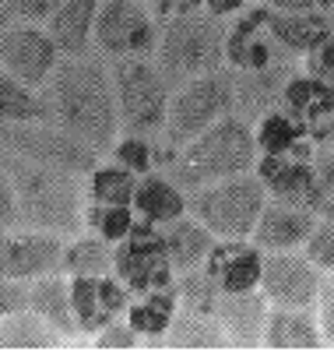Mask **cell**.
Listing matches in <instances>:
<instances>
[{"label": "cell", "instance_id": "cell-9", "mask_svg": "<svg viewBox=\"0 0 334 352\" xmlns=\"http://www.w3.org/2000/svg\"><path fill=\"white\" fill-rule=\"evenodd\" d=\"M159 28L151 21L141 0H99L92 50L106 60H127V56L155 53Z\"/></svg>", "mask_w": 334, "mask_h": 352}, {"label": "cell", "instance_id": "cell-41", "mask_svg": "<svg viewBox=\"0 0 334 352\" xmlns=\"http://www.w3.org/2000/svg\"><path fill=\"white\" fill-rule=\"evenodd\" d=\"M317 317H320V328H324L327 345H334V285H327V282H324L320 300H317Z\"/></svg>", "mask_w": 334, "mask_h": 352}, {"label": "cell", "instance_id": "cell-43", "mask_svg": "<svg viewBox=\"0 0 334 352\" xmlns=\"http://www.w3.org/2000/svg\"><path fill=\"white\" fill-rule=\"evenodd\" d=\"M201 4L215 18H232V14H239L243 8H247V0H201Z\"/></svg>", "mask_w": 334, "mask_h": 352}, {"label": "cell", "instance_id": "cell-35", "mask_svg": "<svg viewBox=\"0 0 334 352\" xmlns=\"http://www.w3.org/2000/svg\"><path fill=\"white\" fill-rule=\"evenodd\" d=\"M109 155H113V162L127 166V169L137 173V176L151 173V166H155V152H151V141L141 138V134H120Z\"/></svg>", "mask_w": 334, "mask_h": 352}, {"label": "cell", "instance_id": "cell-8", "mask_svg": "<svg viewBox=\"0 0 334 352\" xmlns=\"http://www.w3.org/2000/svg\"><path fill=\"white\" fill-rule=\"evenodd\" d=\"M0 152L21 155L39 166L71 169L78 176H92V169L102 162V152H96L81 138L67 134L64 127H56L53 120H36V124H4L0 120Z\"/></svg>", "mask_w": 334, "mask_h": 352}, {"label": "cell", "instance_id": "cell-2", "mask_svg": "<svg viewBox=\"0 0 334 352\" xmlns=\"http://www.w3.org/2000/svg\"><path fill=\"white\" fill-rule=\"evenodd\" d=\"M18 194V208H21V226L25 229H43L56 232V236H78L85 229V176L71 169H56V166H39L28 162L21 155L0 152Z\"/></svg>", "mask_w": 334, "mask_h": 352}, {"label": "cell", "instance_id": "cell-7", "mask_svg": "<svg viewBox=\"0 0 334 352\" xmlns=\"http://www.w3.org/2000/svg\"><path fill=\"white\" fill-rule=\"evenodd\" d=\"M236 113V74L232 71H211L201 78H190L176 85L169 96V116H166V141L172 148H183L187 141L215 127L222 116Z\"/></svg>", "mask_w": 334, "mask_h": 352}, {"label": "cell", "instance_id": "cell-12", "mask_svg": "<svg viewBox=\"0 0 334 352\" xmlns=\"http://www.w3.org/2000/svg\"><path fill=\"white\" fill-rule=\"evenodd\" d=\"M67 236L43 229H4L0 232V278L36 282L43 275H53L64 268Z\"/></svg>", "mask_w": 334, "mask_h": 352}, {"label": "cell", "instance_id": "cell-11", "mask_svg": "<svg viewBox=\"0 0 334 352\" xmlns=\"http://www.w3.org/2000/svg\"><path fill=\"white\" fill-rule=\"evenodd\" d=\"M64 60V53L56 50L53 36L46 32V25L39 21H14L0 28V67L21 78L25 85H32L43 92V85L56 71V64Z\"/></svg>", "mask_w": 334, "mask_h": 352}, {"label": "cell", "instance_id": "cell-36", "mask_svg": "<svg viewBox=\"0 0 334 352\" xmlns=\"http://www.w3.org/2000/svg\"><path fill=\"white\" fill-rule=\"evenodd\" d=\"M302 254H307L320 272H334V219H320L310 232V240L302 243Z\"/></svg>", "mask_w": 334, "mask_h": 352}, {"label": "cell", "instance_id": "cell-37", "mask_svg": "<svg viewBox=\"0 0 334 352\" xmlns=\"http://www.w3.org/2000/svg\"><path fill=\"white\" fill-rule=\"evenodd\" d=\"M92 345L96 349H116V352H131V349H137L141 345V335L127 324H120V320H113V324H106L102 331H96V338H92Z\"/></svg>", "mask_w": 334, "mask_h": 352}, {"label": "cell", "instance_id": "cell-30", "mask_svg": "<svg viewBox=\"0 0 334 352\" xmlns=\"http://www.w3.org/2000/svg\"><path fill=\"white\" fill-rule=\"evenodd\" d=\"M113 257H116V243H109L99 232H78L67 240L64 250V272L67 275H109L113 272Z\"/></svg>", "mask_w": 334, "mask_h": 352}, {"label": "cell", "instance_id": "cell-28", "mask_svg": "<svg viewBox=\"0 0 334 352\" xmlns=\"http://www.w3.org/2000/svg\"><path fill=\"white\" fill-rule=\"evenodd\" d=\"M60 345H64V338L32 310H18L0 320V349L8 352H46Z\"/></svg>", "mask_w": 334, "mask_h": 352}, {"label": "cell", "instance_id": "cell-1", "mask_svg": "<svg viewBox=\"0 0 334 352\" xmlns=\"http://www.w3.org/2000/svg\"><path fill=\"white\" fill-rule=\"evenodd\" d=\"M49 106V120L67 134L109 155L120 138V109H116V81L106 67L102 53L64 56L43 85Z\"/></svg>", "mask_w": 334, "mask_h": 352}, {"label": "cell", "instance_id": "cell-38", "mask_svg": "<svg viewBox=\"0 0 334 352\" xmlns=\"http://www.w3.org/2000/svg\"><path fill=\"white\" fill-rule=\"evenodd\" d=\"M21 226V208H18V194H14V180L0 159V232L4 229H18Z\"/></svg>", "mask_w": 334, "mask_h": 352}, {"label": "cell", "instance_id": "cell-22", "mask_svg": "<svg viewBox=\"0 0 334 352\" xmlns=\"http://www.w3.org/2000/svg\"><path fill=\"white\" fill-rule=\"evenodd\" d=\"M267 349H324V328L313 310H296V307H271L267 328H264Z\"/></svg>", "mask_w": 334, "mask_h": 352}, {"label": "cell", "instance_id": "cell-31", "mask_svg": "<svg viewBox=\"0 0 334 352\" xmlns=\"http://www.w3.org/2000/svg\"><path fill=\"white\" fill-rule=\"evenodd\" d=\"M137 190V173H131L120 162H99L88 176V197L92 204H134Z\"/></svg>", "mask_w": 334, "mask_h": 352}, {"label": "cell", "instance_id": "cell-44", "mask_svg": "<svg viewBox=\"0 0 334 352\" xmlns=\"http://www.w3.org/2000/svg\"><path fill=\"white\" fill-rule=\"evenodd\" d=\"M271 11H317V0H267Z\"/></svg>", "mask_w": 334, "mask_h": 352}, {"label": "cell", "instance_id": "cell-23", "mask_svg": "<svg viewBox=\"0 0 334 352\" xmlns=\"http://www.w3.org/2000/svg\"><path fill=\"white\" fill-rule=\"evenodd\" d=\"M134 212L151 226H169L190 212V201L166 173H144L134 190Z\"/></svg>", "mask_w": 334, "mask_h": 352}, {"label": "cell", "instance_id": "cell-32", "mask_svg": "<svg viewBox=\"0 0 334 352\" xmlns=\"http://www.w3.org/2000/svg\"><path fill=\"white\" fill-rule=\"evenodd\" d=\"M99 278L102 275H71V303H74V314H78L81 335H96L116 320V317L106 314V307L99 300Z\"/></svg>", "mask_w": 334, "mask_h": 352}, {"label": "cell", "instance_id": "cell-5", "mask_svg": "<svg viewBox=\"0 0 334 352\" xmlns=\"http://www.w3.org/2000/svg\"><path fill=\"white\" fill-rule=\"evenodd\" d=\"M190 215L201 219L219 240H250L264 204L271 201L267 184L254 173H239L229 180H215L201 190H194Z\"/></svg>", "mask_w": 334, "mask_h": 352}, {"label": "cell", "instance_id": "cell-4", "mask_svg": "<svg viewBox=\"0 0 334 352\" xmlns=\"http://www.w3.org/2000/svg\"><path fill=\"white\" fill-rule=\"evenodd\" d=\"M225 36H229V28L222 25V18L208 14V11H179L166 18L162 32H159L155 67L172 88L190 78L222 71Z\"/></svg>", "mask_w": 334, "mask_h": 352}, {"label": "cell", "instance_id": "cell-29", "mask_svg": "<svg viewBox=\"0 0 334 352\" xmlns=\"http://www.w3.org/2000/svg\"><path fill=\"white\" fill-rule=\"evenodd\" d=\"M0 120L4 124H36L49 120V106L39 88L25 85L11 71L0 67Z\"/></svg>", "mask_w": 334, "mask_h": 352}, {"label": "cell", "instance_id": "cell-25", "mask_svg": "<svg viewBox=\"0 0 334 352\" xmlns=\"http://www.w3.org/2000/svg\"><path fill=\"white\" fill-rule=\"evenodd\" d=\"M162 236H166V250H169V261L176 272H194V268H204L208 254L215 250L219 236L211 232L201 219H176L169 226H162Z\"/></svg>", "mask_w": 334, "mask_h": 352}, {"label": "cell", "instance_id": "cell-13", "mask_svg": "<svg viewBox=\"0 0 334 352\" xmlns=\"http://www.w3.org/2000/svg\"><path fill=\"white\" fill-rule=\"evenodd\" d=\"M324 289L320 268L296 250H275L264 254V275H260V292L271 307H296V310H317Z\"/></svg>", "mask_w": 334, "mask_h": 352}, {"label": "cell", "instance_id": "cell-27", "mask_svg": "<svg viewBox=\"0 0 334 352\" xmlns=\"http://www.w3.org/2000/svg\"><path fill=\"white\" fill-rule=\"evenodd\" d=\"M166 345L169 349H197V352H208V349H229V338L219 324L215 314H197V310H187L179 307L172 324L166 331Z\"/></svg>", "mask_w": 334, "mask_h": 352}, {"label": "cell", "instance_id": "cell-46", "mask_svg": "<svg viewBox=\"0 0 334 352\" xmlns=\"http://www.w3.org/2000/svg\"><path fill=\"white\" fill-rule=\"evenodd\" d=\"M4 4H8V0H0V8H4Z\"/></svg>", "mask_w": 334, "mask_h": 352}, {"label": "cell", "instance_id": "cell-42", "mask_svg": "<svg viewBox=\"0 0 334 352\" xmlns=\"http://www.w3.org/2000/svg\"><path fill=\"white\" fill-rule=\"evenodd\" d=\"M310 56H313V71H310V74H317V78H324V81L334 85V32H331V36L324 39V46L313 50Z\"/></svg>", "mask_w": 334, "mask_h": 352}, {"label": "cell", "instance_id": "cell-3", "mask_svg": "<svg viewBox=\"0 0 334 352\" xmlns=\"http://www.w3.org/2000/svg\"><path fill=\"white\" fill-rule=\"evenodd\" d=\"M257 134L250 127L247 116L229 113L215 127H208L194 141H187L183 148L172 155V166L166 176L179 190H201L215 180H229L239 173L257 169Z\"/></svg>", "mask_w": 334, "mask_h": 352}, {"label": "cell", "instance_id": "cell-16", "mask_svg": "<svg viewBox=\"0 0 334 352\" xmlns=\"http://www.w3.org/2000/svg\"><path fill=\"white\" fill-rule=\"evenodd\" d=\"M317 212L310 208H299V204H289V201H267L264 212L257 219V229H254V243L264 250V254H275V250H296L310 240V232L317 226Z\"/></svg>", "mask_w": 334, "mask_h": 352}, {"label": "cell", "instance_id": "cell-40", "mask_svg": "<svg viewBox=\"0 0 334 352\" xmlns=\"http://www.w3.org/2000/svg\"><path fill=\"white\" fill-rule=\"evenodd\" d=\"M64 4V0H8V8L21 18V21H39V25H46L49 21V14Z\"/></svg>", "mask_w": 334, "mask_h": 352}, {"label": "cell", "instance_id": "cell-15", "mask_svg": "<svg viewBox=\"0 0 334 352\" xmlns=\"http://www.w3.org/2000/svg\"><path fill=\"white\" fill-rule=\"evenodd\" d=\"M271 303L264 292H222L215 317L229 338V349H257L264 345V328H267Z\"/></svg>", "mask_w": 334, "mask_h": 352}, {"label": "cell", "instance_id": "cell-26", "mask_svg": "<svg viewBox=\"0 0 334 352\" xmlns=\"http://www.w3.org/2000/svg\"><path fill=\"white\" fill-rule=\"evenodd\" d=\"M282 106L299 124H324L334 116V85L317 74H292L282 88Z\"/></svg>", "mask_w": 334, "mask_h": 352}, {"label": "cell", "instance_id": "cell-14", "mask_svg": "<svg viewBox=\"0 0 334 352\" xmlns=\"http://www.w3.org/2000/svg\"><path fill=\"white\" fill-rule=\"evenodd\" d=\"M257 176L267 184V194L299 204L310 212H324V194L317 184V169L310 159H296V155H264L257 159Z\"/></svg>", "mask_w": 334, "mask_h": 352}, {"label": "cell", "instance_id": "cell-17", "mask_svg": "<svg viewBox=\"0 0 334 352\" xmlns=\"http://www.w3.org/2000/svg\"><path fill=\"white\" fill-rule=\"evenodd\" d=\"M204 268L219 278L222 292H254L264 275V250L254 240H219Z\"/></svg>", "mask_w": 334, "mask_h": 352}, {"label": "cell", "instance_id": "cell-21", "mask_svg": "<svg viewBox=\"0 0 334 352\" xmlns=\"http://www.w3.org/2000/svg\"><path fill=\"white\" fill-rule=\"evenodd\" d=\"M99 0H64L46 21V32L53 36L56 50L64 56L92 53V32H96Z\"/></svg>", "mask_w": 334, "mask_h": 352}, {"label": "cell", "instance_id": "cell-19", "mask_svg": "<svg viewBox=\"0 0 334 352\" xmlns=\"http://www.w3.org/2000/svg\"><path fill=\"white\" fill-rule=\"evenodd\" d=\"M267 32L285 53L310 56L334 32V21L324 11H271Z\"/></svg>", "mask_w": 334, "mask_h": 352}, {"label": "cell", "instance_id": "cell-33", "mask_svg": "<svg viewBox=\"0 0 334 352\" xmlns=\"http://www.w3.org/2000/svg\"><path fill=\"white\" fill-rule=\"evenodd\" d=\"M257 148L264 155H289L302 141V124L285 109H271L257 120Z\"/></svg>", "mask_w": 334, "mask_h": 352}, {"label": "cell", "instance_id": "cell-18", "mask_svg": "<svg viewBox=\"0 0 334 352\" xmlns=\"http://www.w3.org/2000/svg\"><path fill=\"white\" fill-rule=\"evenodd\" d=\"M292 74L296 71L289 64V56H282V60L267 64L260 71H239L236 74V113L247 116V120L254 124V120H260L264 113L278 109L282 88H285V81Z\"/></svg>", "mask_w": 334, "mask_h": 352}, {"label": "cell", "instance_id": "cell-47", "mask_svg": "<svg viewBox=\"0 0 334 352\" xmlns=\"http://www.w3.org/2000/svg\"><path fill=\"white\" fill-rule=\"evenodd\" d=\"M183 4H187V0H183Z\"/></svg>", "mask_w": 334, "mask_h": 352}, {"label": "cell", "instance_id": "cell-34", "mask_svg": "<svg viewBox=\"0 0 334 352\" xmlns=\"http://www.w3.org/2000/svg\"><path fill=\"white\" fill-rule=\"evenodd\" d=\"M85 222L109 243H124L131 236V229L137 226V212L134 204H96V208L85 212Z\"/></svg>", "mask_w": 334, "mask_h": 352}, {"label": "cell", "instance_id": "cell-10", "mask_svg": "<svg viewBox=\"0 0 334 352\" xmlns=\"http://www.w3.org/2000/svg\"><path fill=\"white\" fill-rule=\"evenodd\" d=\"M113 272L131 285V292H151V289H166L172 285V261L166 250L162 226L137 222L131 229V236L124 243H116L113 257Z\"/></svg>", "mask_w": 334, "mask_h": 352}, {"label": "cell", "instance_id": "cell-6", "mask_svg": "<svg viewBox=\"0 0 334 352\" xmlns=\"http://www.w3.org/2000/svg\"><path fill=\"white\" fill-rule=\"evenodd\" d=\"M113 81H116V109H120V134H162L169 116V81L155 67V60L144 56H127L113 60Z\"/></svg>", "mask_w": 334, "mask_h": 352}, {"label": "cell", "instance_id": "cell-24", "mask_svg": "<svg viewBox=\"0 0 334 352\" xmlns=\"http://www.w3.org/2000/svg\"><path fill=\"white\" fill-rule=\"evenodd\" d=\"M176 310H179V292H176V285H166V289L141 292V300H134L124 317H127V324L141 335V342L166 345V331L172 324Z\"/></svg>", "mask_w": 334, "mask_h": 352}, {"label": "cell", "instance_id": "cell-20", "mask_svg": "<svg viewBox=\"0 0 334 352\" xmlns=\"http://www.w3.org/2000/svg\"><path fill=\"white\" fill-rule=\"evenodd\" d=\"M28 310L39 314L64 342L81 331V328H78L74 303H71V278H64L60 272L28 282Z\"/></svg>", "mask_w": 334, "mask_h": 352}, {"label": "cell", "instance_id": "cell-45", "mask_svg": "<svg viewBox=\"0 0 334 352\" xmlns=\"http://www.w3.org/2000/svg\"><path fill=\"white\" fill-rule=\"evenodd\" d=\"M317 8L320 11H334V0H317Z\"/></svg>", "mask_w": 334, "mask_h": 352}, {"label": "cell", "instance_id": "cell-39", "mask_svg": "<svg viewBox=\"0 0 334 352\" xmlns=\"http://www.w3.org/2000/svg\"><path fill=\"white\" fill-rule=\"evenodd\" d=\"M18 310H28V282L0 278V320L18 314Z\"/></svg>", "mask_w": 334, "mask_h": 352}]
</instances>
